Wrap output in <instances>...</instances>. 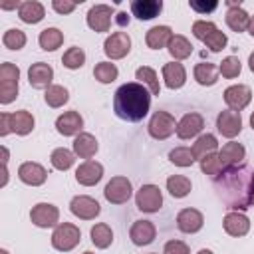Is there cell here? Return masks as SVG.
Segmentation results:
<instances>
[{
  "mask_svg": "<svg viewBox=\"0 0 254 254\" xmlns=\"http://www.w3.org/2000/svg\"><path fill=\"white\" fill-rule=\"evenodd\" d=\"M135 79H137L141 85H145V87L149 89L151 95H159V93H161V83H159L157 71H155L153 67H149V65H141V67H137V71H135Z\"/></svg>",
  "mask_w": 254,
  "mask_h": 254,
  "instance_id": "cell-31",
  "label": "cell"
},
{
  "mask_svg": "<svg viewBox=\"0 0 254 254\" xmlns=\"http://www.w3.org/2000/svg\"><path fill=\"white\" fill-rule=\"evenodd\" d=\"M163 79L169 89H181L187 81V69L181 62H169L163 65Z\"/></svg>",
  "mask_w": 254,
  "mask_h": 254,
  "instance_id": "cell-23",
  "label": "cell"
},
{
  "mask_svg": "<svg viewBox=\"0 0 254 254\" xmlns=\"http://www.w3.org/2000/svg\"><path fill=\"white\" fill-rule=\"evenodd\" d=\"M248 67H250V71L254 73V52H252L250 58H248Z\"/></svg>",
  "mask_w": 254,
  "mask_h": 254,
  "instance_id": "cell-54",
  "label": "cell"
},
{
  "mask_svg": "<svg viewBox=\"0 0 254 254\" xmlns=\"http://www.w3.org/2000/svg\"><path fill=\"white\" fill-rule=\"evenodd\" d=\"M250 127L254 129V111H252V115H250Z\"/></svg>",
  "mask_w": 254,
  "mask_h": 254,
  "instance_id": "cell-56",
  "label": "cell"
},
{
  "mask_svg": "<svg viewBox=\"0 0 254 254\" xmlns=\"http://www.w3.org/2000/svg\"><path fill=\"white\" fill-rule=\"evenodd\" d=\"M34 125H36V121H34V115L30 111L18 109V111L10 113V129H12V133L28 135V133L34 131Z\"/></svg>",
  "mask_w": 254,
  "mask_h": 254,
  "instance_id": "cell-28",
  "label": "cell"
},
{
  "mask_svg": "<svg viewBox=\"0 0 254 254\" xmlns=\"http://www.w3.org/2000/svg\"><path fill=\"white\" fill-rule=\"evenodd\" d=\"M163 254H190V250H189V246L183 242V240H169L167 244H165V248H163Z\"/></svg>",
  "mask_w": 254,
  "mask_h": 254,
  "instance_id": "cell-48",
  "label": "cell"
},
{
  "mask_svg": "<svg viewBox=\"0 0 254 254\" xmlns=\"http://www.w3.org/2000/svg\"><path fill=\"white\" fill-rule=\"evenodd\" d=\"M173 36L175 34H173V30L169 26H153L145 34V44L151 50H161V48H167L169 46V42H171Z\"/></svg>",
  "mask_w": 254,
  "mask_h": 254,
  "instance_id": "cell-27",
  "label": "cell"
},
{
  "mask_svg": "<svg viewBox=\"0 0 254 254\" xmlns=\"http://www.w3.org/2000/svg\"><path fill=\"white\" fill-rule=\"evenodd\" d=\"M111 16H113V8L107 6V4H95L89 8L85 20H87V26L93 30V32H107L109 26H111Z\"/></svg>",
  "mask_w": 254,
  "mask_h": 254,
  "instance_id": "cell-13",
  "label": "cell"
},
{
  "mask_svg": "<svg viewBox=\"0 0 254 254\" xmlns=\"http://www.w3.org/2000/svg\"><path fill=\"white\" fill-rule=\"evenodd\" d=\"M18 79L20 69L12 62H4L0 65V103L8 105L18 97Z\"/></svg>",
  "mask_w": 254,
  "mask_h": 254,
  "instance_id": "cell-3",
  "label": "cell"
},
{
  "mask_svg": "<svg viewBox=\"0 0 254 254\" xmlns=\"http://www.w3.org/2000/svg\"><path fill=\"white\" fill-rule=\"evenodd\" d=\"M204 127V117L196 111L185 113L181 117V121L177 123V137L179 139H192L196 137Z\"/></svg>",
  "mask_w": 254,
  "mask_h": 254,
  "instance_id": "cell-16",
  "label": "cell"
},
{
  "mask_svg": "<svg viewBox=\"0 0 254 254\" xmlns=\"http://www.w3.org/2000/svg\"><path fill=\"white\" fill-rule=\"evenodd\" d=\"M155 236H157V228L151 220H135L129 230V238L135 246H147L155 240Z\"/></svg>",
  "mask_w": 254,
  "mask_h": 254,
  "instance_id": "cell-21",
  "label": "cell"
},
{
  "mask_svg": "<svg viewBox=\"0 0 254 254\" xmlns=\"http://www.w3.org/2000/svg\"><path fill=\"white\" fill-rule=\"evenodd\" d=\"M220 157L224 161L226 167H236V165H242L244 159H246V149L242 143H236V141H230V143H224L222 149H220Z\"/></svg>",
  "mask_w": 254,
  "mask_h": 254,
  "instance_id": "cell-29",
  "label": "cell"
},
{
  "mask_svg": "<svg viewBox=\"0 0 254 254\" xmlns=\"http://www.w3.org/2000/svg\"><path fill=\"white\" fill-rule=\"evenodd\" d=\"M198 254H212V250H208V248H202V250H198Z\"/></svg>",
  "mask_w": 254,
  "mask_h": 254,
  "instance_id": "cell-55",
  "label": "cell"
},
{
  "mask_svg": "<svg viewBox=\"0 0 254 254\" xmlns=\"http://www.w3.org/2000/svg\"><path fill=\"white\" fill-rule=\"evenodd\" d=\"M151 254H157V252H151Z\"/></svg>",
  "mask_w": 254,
  "mask_h": 254,
  "instance_id": "cell-59",
  "label": "cell"
},
{
  "mask_svg": "<svg viewBox=\"0 0 254 254\" xmlns=\"http://www.w3.org/2000/svg\"><path fill=\"white\" fill-rule=\"evenodd\" d=\"M250 101H252V89L244 83H234V85H228L224 89V103L232 111L240 113Z\"/></svg>",
  "mask_w": 254,
  "mask_h": 254,
  "instance_id": "cell-11",
  "label": "cell"
},
{
  "mask_svg": "<svg viewBox=\"0 0 254 254\" xmlns=\"http://www.w3.org/2000/svg\"><path fill=\"white\" fill-rule=\"evenodd\" d=\"M167 50H169V54L175 58V62H181V60H187V58L192 54V44H190L185 36L175 34V36L171 38Z\"/></svg>",
  "mask_w": 254,
  "mask_h": 254,
  "instance_id": "cell-33",
  "label": "cell"
},
{
  "mask_svg": "<svg viewBox=\"0 0 254 254\" xmlns=\"http://www.w3.org/2000/svg\"><path fill=\"white\" fill-rule=\"evenodd\" d=\"M135 204L141 212H159L163 206V192L157 185H143L135 194Z\"/></svg>",
  "mask_w": 254,
  "mask_h": 254,
  "instance_id": "cell-6",
  "label": "cell"
},
{
  "mask_svg": "<svg viewBox=\"0 0 254 254\" xmlns=\"http://www.w3.org/2000/svg\"><path fill=\"white\" fill-rule=\"evenodd\" d=\"M214 30H218V28H216V24L210 22V20H196V22L192 24V36H194L196 40H200V42H204V38L210 36Z\"/></svg>",
  "mask_w": 254,
  "mask_h": 254,
  "instance_id": "cell-46",
  "label": "cell"
},
{
  "mask_svg": "<svg viewBox=\"0 0 254 254\" xmlns=\"http://www.w3.org/2000/svg\"><path fill=\"white\" fill-rule=\"evenodd\" d=\"M202 224H204V216H202V212L196 210V208H183V210H179V214H177V226H179V230L185 232V234H194V232H198V230L202 228Z\"/></svg>",
  "mask_w": 254,
  "mask_h": 254,
  "instance_id": "cell-19",
  "label": "cell"
},
{
  "mask_svg": "<svg viewBox=\"0 0 254 254\" xmlns=\"http://www.w3.org/2000/svg\"><path fill=\"white\" fill-rule=\"evenodd\" d=\"M189 4H190V8L196 14H210V12H214L218 8V2L216 0H208V2H204V0H190Z\"/></svg>",
  "mask_w": 254,
  "mask_h": 254,
  "instance_id": "cell-47",
  "label": "cell"
},
{
  "mask_svg": "<svg viewBox=\"0 0 254 254\" xmlns=\"http://www.w3.org/2000/svg\"><path fill=\"white\" fill-rule=\"evenodd\" d=\"M222 226H224V232L234 236V238H240V236H246L248 230H250V220L244 212H238V210H230L226 212L224 220H222Z\"/></svg>",
  "mask_w": 254,
  "mask_h": 254,
  "instance_id": "cell-20",
  "label": "cell"
},
{
  "mask_svg": "<svg viewBox=\"0 0 254 254\" xmlns=\"http://www.w3.org/2000/svg\"><path fill=\"white\" fill-rule=\"evenodd\" d=\"M50 163H52V167L58 169V171H67V169H71L73 163H75V153L69 151V149H65V147H58V149L52 151Z\"/></svg>",
  "mask_w": 254,
  "mask_h": 254,
  "instance_id": "cell-37",
  "label": "cell"
},
{
  "mask_svg": "<svg viewBox=\"0 0 254 254\" xmlns=\"http://www.w3.org/2000/svg\"><path fill=\"white\" fill-rule=\"evenodd\" d=\"M97 149H99V143H97V139L91 133H83L81 131L79 135H75V139H73V153H75V157L89 161L97 153Z\"/></svg>",
  "mask_w": 254,
  "mask_h": 254,
  "instance_id": "cell-24",
  "label": "cell"
},
{
  "mask_svg": "<svg viewBox=\"0 0 254 254\" xmlns=\"http://www.w3.org/2000/svg\"><path fill=\"white\" fill-rule=\"evenodd\" d=\"M216 149H218V139L212 133H202L192 143V153H194L196 161H200L202 157H206L210 153H216Z\"/></svg>",
  "mask_w": 254,
  "mask_h": 254,
  "instance_id": "cell-32",
  "label": "cell"
},
{
  "mask_svg": "<svg viewBox=\"0 0 254 254\" xmlns=\"http://www.w3.org/2000/svg\"><path fill=\"white\" fill-rule=\"evenodd\" d=\"M83 254H95V252H89V250H87V252H83Z\"/></svg>",
  "mask_w": 254,
  "mask_h": 254,
  "instance_id": "cell-58",
  "label": "cell"
},
{
  "mask_svg": "<svg viewBox=\"0 0 254 254\" xmlns=\"http://www.w3.org/2000/svg\"><path fill=\"white\" fill-rule=\"evenodd\" d=\"M218 65H214V64H210V62H200V64H196L194 65V69H192V75H194V79H196V83L198 85H214L216 81H218Z\"/></svg>",
  "mask_w": 254,
  "mask_h": 254,
  "instance_id": "cell-30",
  "label": "cell"
},
{
  "mask_svg": "<svg viewBox=\"0 0 254 254\" xmlns=\"http://www.w3.org/2000/svg\"><path fill=\"white\" fill-rule=\"evenodd\" d=\"M67 99H69V91L64 85H50L44 93V101L48 103V107H54V109L64 107Z\"/></svg>",
  "mask_w": 254,
  "mask_h": 254,
  "instance_id": "cell-39",
  "label": "cell"
},
{
  "mask_svg": "<svg viewBox=\"0 0 254 254\" xmlns=\"http://www.w3.org/2000/svg\"><path fill=\"white\" fill-rule=\"evenodd\" d=\"M131 194H133L131 181H129L127 177H121V175L113 177V179L105 185V189H103V196H105V200L111 202V204H123V202H127V200L131 198Z\"/></svg>",
  "mask_w": 254,
  "mask_h": 254,
  "instance_id": "cell-7",
  "label": "cell"
},
{
  "mask_svg": "<svg viewBox=\"0 0 254 254\" xmlns=\"http://www.w3.org/2000/svg\"><path fill=\"white\" fill-rule=\"evenodd\" d=\"M81 240V230L71 222H60L54 226L52 232V246L58 252H69L73 250Z\"/></svg>",
  "mask_w": 254,
  "mask_h": 254,
  "instance_id": "cell-4",
  "label": "cell"
},
{
  "mask_svg": "<svg viewBox=\"0 0 254 254\" xmlns=\"http://www.w3.org/2000/svg\"><path fill=\"white\" fill-rule=\"evenodd\" d=\"M210 52H220V50H224L226 48V44H228V38H226V34L224 32H220V30H214L210 36H206L204 38V42H202Z\"/></svg>",
  "mask_w": 254,
  "mask_h": 254,
  "instance_id": "cell-45",
  "label": "cell"
},
{
  "mask_svg": "<svg viewBox=\"0 0 254 254\" xmlns=\"http://www.w3.org/2000/svg\"><path fill=\"white\" fill-rule=\"evenodd\" d=\"M54 79V67L46 62H36L28 69V81L34 89H48Z\"/></svg>",
  "mask_w": 254,
  "mask_h": 254,
  "instance_id": "cell-14",
  "label": "cell"
},
{
  "mask_svg": "<svg viewBox=\"0 0 254 254\" xmlns=\"http://www.w3.org/2000/svg\"><path fill=\"white\" fill-rule=\"evenodd\" d=\"M10 113H0V137H6L10 133Z\"/></svg>",
  "mask_w": 254,
  "mask_h": 254,
  "instance_id": "cell-50",
  "label": "cell"
},
{
  "mask_svg": "<svg viewBox=\"0 0 254 254\" xmlns=\"http://www.w3.org/2000/svg\"><path fill=\"white\" fill-rule=\"evenodd\" d=\"M62 64H64V67H67V69H79V67L85 64V52H83L81 48L73 46V48H69V50L62 56Z\"/></svg>",
  "mask_w": 254,
  "mask_h": 254,
  "instance_id": "cell-43",
  "label": "cell"
},
{
  "mask_svg": "<svg viewBox=\"0 0 254 254\" xmlns=\"http://www.w3.org/2000/svg\"><path fill=\"white\" fill-rule=\"evenodd\" d=\"M103 52L109 60H121L131 52V38L127 32H113L103 42Z\"/></svg>",
  "mask_w": 254,
  "mask_h": 254,
  "instance_id": "cell-9",
  "label": "cell"
},
{
  "mask_svg": "<svg viewBox=\"0 0 254 254\" xmlns=\"http://www.w3.org/2000/svg\"><path fill=\"white\" fill-rule=\"evenodd\" d=\"M147 131H149V135L153 139L165 141L173 133H177V121L169 111H155L151 121H149V125H147Z\"/></svg>",
  "mask_w": 254,
  "mask_h": 254,
  "instance_id": "cell-5",
  "label": "cell"
},
{
  "mask_svg": "<svg viewBox=\"0 0 254 254\" xmlns=\"http://www.w3.org/2000/svg\"><path fill=\"white\" fill-rule=\"evenodd\" d=\"M30 220L38 228H52L60 224V208L52 202H38L30 210Z\"/></svg>",
  "mask_w": 254,
  "mask_h": 254,
  "instance_id": "cell-8",
  "label": "cell"
},
{
  "mask_svg": "<svg viewBox=\"0 0 254 254\" xmlns=\"http://www.w3.org/2000/svg\"><path fill=\"white\" fill-rule=\"evenodd\" d=\"M46 16V10H44V4L38 2V0H26V2H20V8H18V18L26 24H38L42 22Z\"/></svg>",
  "mask_w": 254,
  "mask_h": 254,
  "instance_id": "cell-26",
  "label": "cell"
},
{
  "mask_svg": "<svg viewBox=\"0 0 254 254\" xmlns=\"http://www.w3.org/2000/svg\"><path fill=\"white\" fill-rule=\"evenodd\" d=\"M169 161L177 167H190L196 161V157L190 147H175L173 151H169Z\"/></svg>",
  "mask_w": 254,
  "mask_h": 254,
  "instance_id": "cell-41",
  "label": "cell"
},
{
  "mask_svg": "<svg viewBox=\"0 0 254 254\" xmlns=\"http://www.w3.org/2000/svg\"><path fill=\"white\" fill-rule=\"evenodd\" d=\"M218 71H220L222 77H226V79H234V77L240 75V71H242V64H240V60H238L236 56H226V58L220 62Z\"/></svg>",
  "mask_w": 254,
  "mask_h": 254,
  "instance_id": "cell-44",
  "label": "cell"
},
{
  "mask_svg": "<svg viewBox=\"0 0 254 254\" xmlns=\"http://www.w3.org/2000/svg\"><path fill=\"white\" fill-rule=\"evenodd\" d=\"M115 22H117L119 26H127V24H129V14H127V12H119V14L115 16Z\"/></svg>",
  "mask_w": 254,
  "mask_h": 254,
  "instance_id": "cell-51",
  "label": "cell"
},
{
  "mask_svg": "<svg viewBox=\"0 0 254 254\" xmlns=\"http://www.w3.org/2000/svg\"><path fill=\"white\" fill-rule=\"evenodd\" d=\"M18 179L24 183V185H30V187H40L46 183L48 179V171L40 165V163H34V161H26L18 167Z\"/></svg>",
  "mask_w": 254,
  "mask_h": 254,
  "instance_id": "cell-17",
  "label": "cell"
},
{
  "mask_svg": "<svg viewBox=\"0 0 254 254\" xmlns=\"http://www.w3.org/2000/svg\"><path fill=\"white\" fill-rule=\"evenodd\" d=\"M69 210L79 220H93L101 212V206L95 198H91L87 194H77L69 200Z\"/></svg>",
  "mask_w": 254,
  "mask_h": 254,
  "instance_id": "cell-10",
  "label": "cell"
},
{
  "mask_svg": "<svg viewBox=\"0 0 254 254\" xmlns=\"http://www.w3.org/2000/svg\"><path fill=\"white\" fill-rule=\"evenodd\" d=\"M198 163H200V171H202L204 175L212 177V179H216V177L226 169V165H224L220 153H210V155L202 157Z\"/></svg>",
  "mask_w": 254,
  "mask_h": 254,
  "instance_id": "cell-38",
  "label": "cell"
},
{
  "mask_svg": "<svg viewBox=\"0 0 254 254\" xmlns=\"http://www.w3.org/2000/svg\"><path fill=\"white\" fill-rule=\"evenodd\" d=\"M248 34L254 38V16H250V24H248Z\"/></svg>",
  "mask_w": 254,
  "mask_h": 254,
  "instance_id": "cell-53",
  "label": "cell"
},
{
  "mask_svg": "<svg viewBox=\"0 0 254 254\" xmlns=\"http://www.w3.org/2000/svg\"><path fill=\"white\" fill-rule=\"evenodd\" d=\"M151 109V93L139 81H129L117 87L113 93V111L119 119L137 123Z\"/></svg>",
  "mask_w": 254,
  "mask_h": 254,
  "instance_id": "cell-2",
  "label": "cell"
},
{
  "mask_svg": "<svg viewBox=\"0 0 254 254\" xmlns=\"http://www.w3.org/2000/svg\"><path fill=\"white\" fill-rule=\"evenodd\" d=\"M103 177V165L89 159V161H83L77 169H75V181L83 187H93L101 181Z\"/></svg>",
  "mask_w": 254,
  "mask_h": 254,
  "instance_id": "cell-18",
  "label": "cell"
},
{
  "mask_svg": "<svg viewBox=\"0 0 254 254\" xmlns=\"http://www.w3.org/2000/svg\"><path fill=\"white\" fill-rule=\"evenodd\" d=\"M163 10L161 0H133L131 2V14L137 20H153Z\"/></svg>",
  "mask_w": 254,
  "mask_h": 254,
  "instance_id": "cell-25",
  "label": "cell"
},
{
  "mask_svg": "<svg viewBox=\"0 0 254 254\" xmlns=\"http://www.w3.org/2000/svg\"><path fill=\"white\" fill-rule=\"evenodd\" d=\"M0 254H10V252H8L6 248H2V250H0Z\"/></svg>",
  "mask_w": 254,
  "mask_h": 254,
  "instance_id": "cell-57",
  "label": "cell"
},
{
  "mask_svg": "<svg viewBox=\"0 0 254 254\" xmlns=\"http://www.w3.org/2000/svg\"><path fill=\"white\" fill-rule=\"evenodd\" d=\"M226 24L232 32H244L248 30V24H250V16L248 12L240 6V2H234V0H228V10H226Z\"/></svg>",
  "mask_w": 254,
  "mask_h": 254,
  "instance_id": "cell-22",
  "label": "cell"
},
{
  "mask_svg": "<svg viewBox=\"0 0 254 254\" xmlns=\"http://www.w3.org/2000/svg\"><path fill=\"white\" fill-rule=\"evenodd\" d=\"M38 44L44 52H54L64 44V32H60L58 28H46L40 32Z\"/></svg>",
  "mask_w": 254,
  "mask_h": 254,
  "instance_id": "cell-35",
  "label": "cell"
},
{
  "mask_svg": "<svg viewBox=\"0 0 254 254\" xmlns=\"http://www.w3.org/2000/svg\"><path fill=\"white\" fill-rule=\"evenodd\" d=\"M117 75H119V69H117V65L111 64V62H99V64H95V67H93V77H95L99 83H111V81L117 79Z\"/></svg>",
  "mask_w": 254,
  "mask_h": 254,
  "instance_id": "cell-40",
  "label": "cell"
},
{
  "mask_svg": "<svg viewBox=\"0 0 254 254\" xmlns=\"http://www.w3.org/2000/svg\"><path fill=\"white\" fill-rule=\"evenodd\" d=\"M216 129L222 137H228V139H234L240 131H242V117L238 111H232V109H224L216 115Z\"/></svg>",
  "mask_w": 254,
  "mask_h": 254,
  "instance_id": "cell-12",
  "label": "cell"
},
{
  "mask_svg": "<svg viewBox=\"0 0 254 254\" xmlns=\"http://www.w3.org/2000/svg\"><path fill=\"white\" fill-rule=\"evenodd\" d=\"M2 44L8 50H22L26 46V34L20 28H10L2 36Z\"/></svg>",
  "mask_w": 254,
  "mask_h": 254,
  "instance_id": "cell-42",
  "label": "cell"
},
{
  "mask_svg": "<svg viewBox=\"0 0 254 254\" xmlns=\"http://www.w3.org/2000/svg\"><path fill=\"white\" fill-rule=\"evenodd\" d=\"M216 196L230 208L244 212L254 204V169L248 165L226 167L216 179H212Z\"/></svg>",
  "mask_w": 254,
  "mask_h": 254,
  "instance_id": "cell-1",
  "label": "cell"
},
{
  "mask_svg": "<svg viewBox=\"0 0 254 254\" xmlns=\"http://www.w3.org/2000/svg\"><path fill=\"white\" fill-rule=\"evenodd\" d=\"M0 151H2V165L6 167V165H8V149H6V147H2Z\"/></svg>",
  "mask_w": 254,
  "mask_h": 254,
  "instance_id": "cell-52",
  "label": "cell"
},
{
  "mask_svg": "<svg viewBox=\"0 0 254 254\" xmlns=\"http://www.w3.org/2000/svg\"><path fill=\"white\" fill-rule=\"evenodd\" d=\"M75 6H77V2H71V0H54L52 2V8L58 14H69L75 10Z\"/></svg>",
  "mask_w": 254,
  "mask_h": 254,
  "instance_id": "cell-49",
  "label": "cell"
},
{
  "mask_svg": "<svg viewBox=\"0 0 254 254\" xmlns=\"http://www.w3.org/2000/svg\"><path fill=\"white\" fill-rule=\"evenodd\" d=\"M56 129H58V133L64 135V137H75V135H79L81 129H83V117H81L75 109L64 111V113L56 119Z\"/></svg>",
  "mask_w": 254,
  "mask_h": 254,
  "instance_id": "cell-15",
  "label": "cell"
},
{
  "mask_svg": "<svg viewBox=\"0 0 254 254\" xmlns=\"http://www.w3.org/2000/svg\"><path fill=\"white\" fill-rule=\"evenodd\" d=\"M89 236H91V242L95 244V248H101V250L103 248H109L111 242H113V230L105 222L93 224L91 230H89Z\"/></svg>",
  "mask_w": 254,
  "mask_h": 254,
  "instance_id": "cell-34",
  "label": "cell"
},
{
  "mask_svg": "<svg viewBox=\"0 0 254 254\" xmlns=\"http://www.w3.org/2000/svg\"><path fill=\"white\" fill-rule=\"evenodd\" d=\"M192 189V183L189 177L185 175H171L167 179V190L171 192V196L175 198H185Z\"/></svg>",
  "mask_w": 254,
  "mask_h": 254,
  "instance_id": "cell-36",
  "label": "cell"
}]
</instances>
